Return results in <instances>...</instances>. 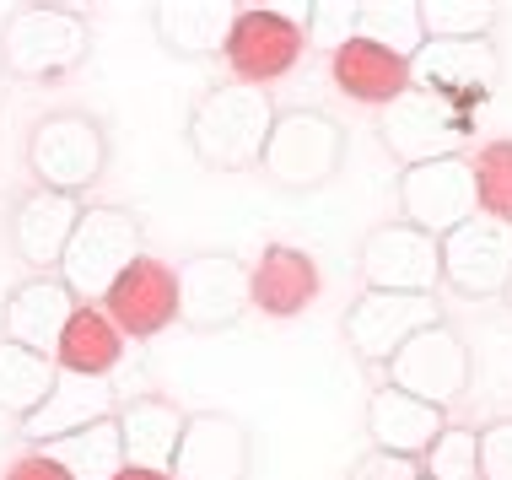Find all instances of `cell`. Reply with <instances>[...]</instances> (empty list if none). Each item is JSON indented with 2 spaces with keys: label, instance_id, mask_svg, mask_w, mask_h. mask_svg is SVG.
I'll use <instances>...</instances> for the list:
<instances>
[{
  "label": "cell",
  "instance_id": "obj_1",
  "mask_svg": "<svg viewBox=\"0 0 512 480\" xmlns=\"http://www.w3.org/2000/svg\"><path fill=\"white\" fill-rule=\"evenodd\" d=\"M270 125H275V108H270L265 92L221 81L205 98H195V108H189V119H184V141H189V152H195L200 168L248 173L265 157Z\"/></svg>",
  "mask_w": 512,
  "mask_h": 480
},
{
  "label": "cell",
  "instance_id": "obj_2",
  "mask_svg": "<svg viewBox=\"0 0 512 480\" xmlns=\"http://www.w3.org/2000/svg\"><path fill=\"white\" fill-rule=\"evenodd\" d=\"M141 254L146 249H141L135 211H124V205H87L76 232H71V243H65V254H60V281L81 308H98L108 297V286Z\"/></svg>",
  "mask_w": 512,
  "mask_h": 480
},
{
  "label": "cell",
  "instance_id": "obj_3",
  "mask_svg": "<svg viewBox=\"0 0 512 480\" xmlns=\"http://www.w3.org/2000/svg\"><path fill=\"white\" fill-rule=\"evenodd\" d=\"M259 168L286 195H313L345 168V125L324 108H286L270 125Z\"/></svg>",
  "mask_w": 512,
  "mask_h": 480
},
{
  "label": "cell",
  "instance_id": "obj_4",
  "mask_svg": "<svg viewBox=\"0 0 512 480\" xmlns=\"http://www.w3.org/2000/svg\"><path fill=\"white\" fill-rule=\"evenodd\" d=\"M92 54V22L76 6H17L0 33V65L22 81L71 76Z\"/></svg>",
  "mask_w": 512,
  "mask_h": 480
},
{
  "label": "cell",
  "instance_id": "obj_5",
  "mask_svg": "<svg viewBox=\"0 0 512 480\" xmlns=\"http://www.w3.org/2000/svg\"><path fill=\"white\" fill-rule=\"evenodd\" d=\"M27 168H33L38 189H60V195H87L108 168V130L103 119L81 114V108H60L44 114L27 135Z\"/></svg>",
  "mask_w": 512,
  "mask_h": 480
},
{
  "label": "cell",
  "instance_id": "obj_6",
  "mask_svg": "<svg viewBox=\"0 0 512 480\" xmlns=\"http://www.w3.org/2000/svg\"><path fill=\"white\" fill-rule=\"evenodd\" d=\"M469 135H475V114L453 108L437 92H399L389 108H378V141L399 168H421V162L464 157Z\"/></svg>",
  "mask_w": 512,
  "mask_h": 480
},
{
  "label": "cell",
  "instance_id": "obj_7",
  "mask_svg": "<svg viewBox=\"0 0 512 480\" xmlns=\"http://www.w3.org/2000/svg\"><path fill=\"white\" fill-rule=\"evenodd\" d=\"M302 11L308 6H238L227 49H221V60L232 65L238 87L265 92L270 81H281L302 60V49H308V38H302Z\"/></svg>",
  "mask_w": 512,
  "mask_h": 480
},
{
  "label": "cell",
  "instance_id": "obj_8",
  "mask_svg": "<svg viewBox=\"0 0 512 480\" xmlns=\"http://www.w3.org/2000/svg\"><path fill=\"white\" fill-rule=\"evenodd\" d=\"M383 373H389V389L410 394V400H421V405L448 410L453 400H464L469 378H475V362H469V346H464L459 329L437 319L432 329L410 335L405 346L383 362Z\"/></svg>",
  "mask_w": 512,
  "mask_h": 480
},
{
  "label": "cell",
  "instance_id": "obj_9",
  "mask_svg": "<svg viewBox=\"0 0 512 480\" xmlns=\"http://www.w3.org/2000/svg\"><path fill=\"white\" fill-rule=\"evenodd\" d=\"M410 87L437 92L453 108L475 114L502 87V54L491 38H426L410 60Z\"/></svg>",
  "mask_w": 512,
  "mask_h": 480
},
{
  "label": "cell",
  "instance_id": "obj_10",
  "mask_svg": "<svg viewBox=\"0 0 512 480\" xmlns=\"http://www.w3.org/2000/svg\"><path fill=\"white\" fill-rule=\"evenodd\" d=\"M475 168L469 157H442L421 168L399 173V222L426 232V238H448L453 227L475 222Z\"/></svg>",
  "mask_w": 512,
  "mask_h": 480
},
{
  "label": "cell",
  "instance_id": "obj_11",
  "mask_svg": "<svg viewBox=\"0 0 512 480\" xmlns=\"http://www.w3.org/2000/svg\"><path fill=\"white\" fill-rule=\"evenodd\" d=\"M178 281V324L195 335L232 329L248 313V265L238 254H189L173 270Z\"/></svg>",
  "mask_w": 512,
  "mask_h": 480
},
{
  "label": "cell",
  "instance_id": "obj_12",
  "mask_svg": "<svg viewBox=\"0 0 512 480\" xmlns=\"http://www.w3.org/2000/svg\"><path fill=\"white\" fill-rule=\"evenodd\" d=\"M356 270H362L367 292H405V297H437L442 281V259L437 238L415 232L405 222L372 227L356 249Z\"/></svg>",
  "mask_w": 512,
  "mask_h": 480
},
{
  "label": "cell",
  "instance_id": "obj_13",
  "mask_svg": "<svg viewBox=\"0 0 512 480\" xmlns=\"http://www.w3.org/2000/svg\"><path fill=\"white\" fill-rule=\"evenodd\" d=\"M442 259V286H453L459 297H502L512 281V227H496L486 216L453 227L448 238H437Z\"/></svg>",
  "mask_w": 512,
  "mask_h": 480
},
{
  "label": "cell",
  "instance_id": "obj_14",
  "mask_svg": "<svg viewBox=\"0 0 512 480\" xmlns=\"http://www.w3.org/2000/svg\"><path fill=\"white\" fill-rule=\"evenodd\" d=\"M248 464H254V437L243 421L227 410H195L184 416L168 480H248Z\"/></svg>",
  "mask_w": 512,
  "mask_h": 480
},
{
  "label": "cell",
  "instance_id": "obj_15",
  "mask_svg": "<svg viewBox=\"0 0 512 480\" xmlns=\"http://www.w3.org/2000/svg\"><path fill=\"white\" fill-rule=\"evenodd\" d=\"M437 324V297H405V292H362L345 308V340L362 362L383 367L410 335Z\"/></svg>",
  "mask_w": 512,
  "mask_h": 480
},
{
  "label": "cell",
  "instance_id": "obj_16",
  "mask_svg": "<svg viewBox=\"0 0 512 480\" xmlns=\"http://www.w3.org/2000/svg\"><path fill=\"white\" fill-rule=\"evenodd\" d=\"M103 313H108V324H114L124 340L162 335L168 324H178V281H173V265L141 254L114 286H108Z\"/></svg>",
  "mask_w": 512,
  "mask_h": 480
},
{
  "label": "cell",
  "instance_id": "obj_17",
  "mask_svg": "<svg viewBox=\"0 0 512 480\" xmlns=\"http://www.w3.org/2000/svg\"><path fill=\"white\" fill-rule=\"evenodd\" d=\"M76 308L81 303L65 292L60 276H33L0 303V340H11V346H22V351H38V356H54V346H60V335H65V324H71Z\"/></svg>",
  "mask_w": 512,
  "mask_h": 480
},
{
  "label": "cell",
  "instance_id": "obj_18",
  "mask_svg": "<svg viewBox=\"0 0 512 480\" xmlns=\"http://www.w3.org/2000/svg\"><path fill=\"white\" fill-rule=\"evenodd\" d=\"M87 211V200L60 195V189H33L11 211V249H17L33 270H60V254Z\"/></svg>",
  "mask_w": 512,
  "mask_h": 480
},
{
  "label": "cell",
  "instance_id": "obj_19",
  "mask_svg": "<svg viewBox=\"0 0 512 480\" xmlns=\"http://www.w3.org/2000/svg\"><path fill=\"white\" fill-rule=\"evenodd\" d=\"M318 286H324V276H318V259L308 249L270 243L259 265L248 270V308L270 313V319H297L318 297Z\"/></svg>",
  "mask_w": 512,
  "mask_h": 480
},
{
  "label": "cell",
  "instance_id": "obj_20",
  "mask_svg": "<svg viewBox=\"0 0 512 480\" xmlns=\"http://www.w3.org/2000/svg\"><path fill=\"white\" fill-rule=\"evenodd\" d=\"M114 389H108V378H87V373H60L49 389V400L33 410V416L22 421V437L27 443H54V437H71L81 427H92V421H108L114 416Z\"/></svg>",
  "mask_w": 512,
  "mask_h": 480
},
{
  "label": "cell",
  "instance_id": "obj_21",
  "mask_svg": "<svg viewBox=\"0 0 512 480\" xmlns=\"http://www.w3.org/2000/svg\"><path fill=\"white\" fill-rule=\"evenodd\" d=\"M442 427H448V410L410 400V394L389 389V383H383V389H372V400H367V437H372V448H378V454L421 459L426 448L437 443Z\"/></svg>",
  "mask_w": 512,
  "mask_h": 480
},
{
  "label": "cell",
  "instance_id": "obj_22",
  "mask_svg": "<svg viewBox=\"0 0 512 480\" xmlns=\"http://www.w3.org/2000/svg\"><path fill=\"white\" fill-rule=\"evenodd\" d=\"M232 17L238 6L227 0H168V6H151V33L178 60H216L227 49Z\"/></svg>",
  "mask_w": 512,
  "mask_h": 480
},
{
  "label": "cell",
  "instance_id": "obj_23",
  "mask_svg": "<svg viewBox=\"0 0 512 480\" xmlns=\"http://www.w3.org/2000/svg\"><path fill=\"white\" fill-rule=\"evenodd\" d=\"M114 427L124 443V464L130 470H162L178 454V432H184V410L162 394H141V400H124L114 410Z\"/></svg>",
  "mask_w": 512,
  "mask_h": 480
},
{
  "label": "cell",
  "instance_id": "obj_24",
  "mask_svg": "<svg viewBox=\"0 0 512 480\" xmlns=\"http://www.w3.org/2000/svg\"><path fill=\"white\" fill-rule=\"evenodd\" d=\"M329 76H335V87L345 98L372 103V108H389L399 92H410V60L367 44V38H351V44H340L329 54Z\"/></svg>",
  "mask_w": 512,
  "mask_h": 480
},
{
  "label": "cell",
  "instance_id": "obj_25",
  "mask_svg": "<svg viewBox=\"0 0 512 480\" xmlns=\"http://www.w3.org/2000/svg\"><path fill=\"white\" fill-rule=\"evenodd\" d=\"M124 356V335L108 324L103 308H76L65 324L60 346H54V367L60 373H87V378H108Z\"/></svg>",
  "mask_w": 512,
  "mask_h": 480
},
{
  "label": "cell",
  "instance_id": "obj_26",
  "mask_svg": "<svg viewBox=\"0 0 512 480\" xmlns=\"http://www.w3.org/2000/svg\"><path fill=\"white\" fill-rule=\"evenodd\" d=\"M38 454H49L71 480H114L124 470V443H119L114 416L92 421V427H81L71 437H54V443L38 448Z\"/></svg>",
  "mask_w": 512,
  "mask_h": 480
},
{
  "label": "cell",
  "instance_id": "obj_27",
  "mask_svg": "<svg viewBox=\"0 0 512 480\" xmlns=\"http://www.w3.org/2000/svg\"><path fill=\"white\" fill-rule=\"evenodd\" d=\"M54 378H60L54 356H38V351H22V346H11V340H0V410H6V416L27 421L49 400Z\"/></svg>",
  "mask_w": 512,
  "mask_h": 480
},
{
  "label": "cell",
  "instance_id": "obj_28",
  "mask_svg": "<svg viewBox=\"0 0 512 480\" xmlns=\"http://www.w3.org/2000/svg\"><path fill=\"white\" fill-rule=\"evenodd\" d=\"M356 38L399 54V60H415V49L426 44L421 6H415V0H367L362 17H356Z\"/></svg>",
  "mask_w": 512,
  "mask_h": 480
},
{
  "label": "cell",
  "instance_id": "obj_29",
  "mask_svg": "<svg viewBox=\"0 0 512 480\" xmlns=\"http://www.w3.org/2000/svg\"><path fill=\"white\" fill-rule=\"evenodd\" d=\"M475 168V205L480 216L496 227H512V141L480 146V157H469Z\"/></svg>",
  "mask_w": 512,
  "mask_h": 480
},
{
  "label": "cell",
  "instance_id": "obj_30",
  "mask_svg": "<svg viewBox=\"0 0 512 480\" xmlns=\"http://www.w3.org/2000/svg\"><path fill=\"white\" fill-rule=\"evenodd\" d=\"M415 6H421L426 38H491L496 33V6H486V0H415Z\"/></svg>",
  "mask_w": 512,
  "mask_h": 480
},
{
  "label": "cell",
  "instance_id": "obj_31",
  "mask_svg": "<svg viewBox=\"0 0 512 480\" xmlns=\"http://www.w3.org/2000/svg\"><path fill=\"white\" fill-rule=\"evenodd\" d=\"M421 459H426V480H480V437L469 427H442Z\"/></svg>",
  "mask_w": 512,
  "mask_h": 480
},
{
  "label": "cell",
  "instance_id": "obj_32",
  "mask_svg": "<svg viewBox=\"0 0 512 480\" xmlns=\"http://www.w3.org/2000/svg\"><path fill=\"white\" fill-rule=\"evenodd\" d=\"M356 17H362V0H318V6H308V17H302V38L313 49L335 54L340 44L356 38Z\"/></svg>",
  "mask_w": 512,
  "mask_h": 480
},
{
  "label": "cell",
  "instance_id": "obj_33",
  "mask_svg": "<svg viewBox=\"0 0 512 480\" xmlns=\"http://www.w3.org/2000/svg\"><path fill=\"white\" fill-rule=\"evenodd\" d=\"M480 480H512V416L480 427Z\"/></svg>",
  "mask_w": 512,
  "mask_h": 480
},
{
  "label": "cell",
  "instance_id": "obj_34",
  "mask_svg": "<svg viewBox=\"0 0 512 480\" xmlns=\"http://www.w3.org/2000/svg\"><path fill=\"white\" fill-rule=\"evenodd\" d=\"M351 480H421V464L415 459H399V454H362L351 464Z\"/></svg>",
  "mask_w": 512,
  "mask_h": 480
},
{
  "label": "cell",
  "instance_id": "obj_35",
  "mask_svg": "<svg viewBox=\"0 0 512 480\" xmlns=\"http://www.w3.org/2000/svg\"><path fill=\"white\" fill-rule=\"evenodd\" d=\"M6 480H71V475H65V470H60V464H54L49 454H38V448H33L27 459H17V464H11V470H6Z\"/></svg>",
  "mask_w": 512,
  "mask_h": 480
},
{
  "label": "cell",
  "instance_id": "obj_36",
  "mask_svg": "<svg viewBox=\"0 0 512 480\" xmlns=\"http://www.w3.org/2000/svg\"><path fill=\"white\" fill-rule=\"evenodd\" d=\"M114 480H168V475H162V470H130V464H124Z\"/></svg>",
  "mask_w": 512,
  "mask_h": 480
},
{
  "label": "cell",
  "instance_id": "obj_37",
  "mask_svg": "<svg viewBox=\"0 0 512 480\" xmlns=\"http://www.w3.org/2000/svg\"><path fill=\"white\" fill-rule=\"evenodd\" d=\"M502 297H507V308H512V281H507V292H502Z\"/></svg>",
  "mask_w": 512,
  "mask_h": 480
},
{
  "label": "cell",
  "instance_id": "obj_38",
  "mask_svg": "<svg viewBox=\"0 0 512 480\" xmlns=\"http://www.w3.org/2000/svg\"><path fill=\"white\" fill-rule=\"evenodd\" d=\"M421 480H426V475H421Z\"/></svg>",
  "mask_w": 512,
  "mask_h": 480
}]
</instances>
